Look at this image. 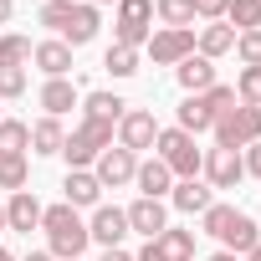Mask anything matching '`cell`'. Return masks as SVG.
I'll list each match as a JSON object with an SVG mask.
<instances>
[{
  "instance_id": "cb8c5ba5",
  "label": "cell",
  "mask_w": 261,
  "mask_h": 261,
  "mask_svg": "<svg viewBox=\"0 0 261 261\" xmlns=\"http://www.w3.org/2000/svg\"><path fill=\"white\" fill-rule=\"evenodd\" d=\"M230 46H236V31H230V26H205V31L195 36V51H200V57H210V62H215V57H225Z\"/></svg>"
},
{
  "instance_id": "44dd1931",
  "label": "cell",
  "mask_w": 261,
  "mask_h": 261,
  "mask_svg": "<svg viewBox=\"0 0 261 261\" xmlns=\"http://www.w3.org/2000/svg\"><path fill=\"white\" fill-rule=\"evenodd\" d=\"M41 108H46V118L72 113V108H77V87H72L67 77H46V87H41Z\"/></svg>"
},
{
  "instance_id": "8fae6325",
  "label": "cell",
  "mask_w": 261,
  "mask_h": 261,
  "mask_svg": "<svg viewBox=\"0 0 261 261\" xmlns=\"http://www.w3.org/2000/svg\"><path fill=\"white\" fill-rule=\"evenodd\" d=\"M200 174L210 179V190H236V185H241V174H246L241 149H210V154H205V164H200Z\"/></svg>"
},
{
  "instance_id": "83f0119b",
  "label": "cell",
  "mask_w": 261,
  "mask_h": 261,
  "mask_svg": "<svg viewBox=\"0 0 261 261\" xmlns=\"http://www.w3.org/2000/svg\"><path fill=\"white\" fill-rule=\"evenodd\" d=\"M26 179H31V164H26V154H6L0 159V190H26Z\"/></svg>"
},
{
  "instance_id": "f6af8a7d",
  "label": "cell",
  "mask_w": 261,
  "mask_h": 261,
  "mask_svg": "<svg viewBox=\"0 0 261 261\" xmlns=\"http://www.w3.org/2000/svg\"><path fill=\"white\" fill-rule=\"evenodd\" d=\"M0 261H16V256H11V251H0Z\"/></svg>"
},
{
  "instance_id": "e575fe53",
  "label": "cell",
  "mask_w": 261,
  "mask_h": 261,
  "mask_svg": "<svg viewBox=\"0 0 261 261\" xmlns=\"http://www.w3.org/2000/svg\"><path fill=\"white\" fill-rule=\"evenodd\" d=\"M67 16H72V0H46V6H41V26H51L57 36H62V26H67Z\"/></svg>"
},
{
  "instance_id": "d590c367",
  "label": "cell",
  "mask_w": 261,
  "mask_h": 261,
  "mask_svg": "<svg viewBox=\"0 0 261 261\" xmlns=\"http://www.w3.org/2000/svg\"><path fill=\"white\" fill-rule=\"evenodd\" d=\"M225 11H230V0H195V16L200 21H220Z\"/></svg>"
},
{
  "instance_id": "d4e9b609",
  "label": "cell",
  "mask_w": 261,
  "mask_h": 261,
  "mask_svg": "<svg viewBox=\"0 0 261 261\" xmlns=\"http://www.w3.org/2000/svg\"><path fill=\"white\" fill-rule=\"evenodd\" d=\"M128 113V102L118 97V92H87V118H97V123H113L118 128V118Z\"/></svg>"
},
{
  "instance_id": "f546056e",
  "label": "cell",
  "mask_w": 261,
  "mask_h": 261,
  "mask_svg": "<svg viewBox=\"0 0 261 261\" xmlns=\"http://www.w3.org/2000/svg\"><path fill=\"white\" fill-rule=\"evenodd\" d=\"M102 67H108L113 77H134V72H139V51H134V46H108Z\"/></svg>"
},
{
  "instance_id": "b9f144b4",
  "label": "cell",
  "mask_w": 261,
  "mask_h": 261,
  "mask_svg": "<svg viewBox=\"0 0 261 261\" xmlns=\"http://www.w3.org/2000/svg\"><path fill=\"white\" fill-rule=\"evenodd\" d=\"M246 261H261V241H256V246H251V251H246Z\"/></svg>"
},
{
  "instance_id": "e0dca14e",
  "label": "cell",
  "mask_w": 261,
  "mask_h": 261,
  "mask_svg": "<svg viewBox=\"0 0 261 261\" xmlns=\"http://www.w3.org/2000/svg\"><path fill=\"white\" fill-rule=\"evenodd\" d=\"M169 200H174V210H185V215H205V210L215 205V190L200 185V179H179V185L169 190Z\"/></svg>"
},
{
  "instance_id": "ba28073f",
  "label": "cell",
  "mask_w": 261,
  "mask_h": 261,
  "mask_svg": "<svg viewBox=\"0 0 261 261\" xmlns=\"http://www.w3.org/2000/svg\"><path fill=\"white\" fill-rule=\"evenodd\" d=\"M154 139H159V123H154L149 108H128L118 118V149L139 154V149H154Z\"/></svg>"
},
{
  "instance_id": "4dcf8cb0",
  "label": "cell",
  "mask_w": 261,
  "mask_h": 261,
  "mask_svg": "<svg viewBox=\"0 0 261 261\" xmlns=\"http://www.w3.org/2000/svg\"><path fill=\"white\" fill-rule=\"evenodd\" d=\"M236 102L261 108V67H241V77H236Z\"/></svg>"
},
{
  "instance_id": "ffe728a7",
  "label": "cell",
  "mask_w": 261,
  "mask_h": 261,
  "mask_svg": "<svg viewBox=\"0 0 261 261\" xmlns=\"http://www.w3.org/2000/svg\"><path fill=\"white\" fill-rule=\"evenodd\" d=\"M62 195H67V205L77 210V205H97L102 185H97V174H92V169H67V179H62Z\"/></svg>"
},
{
  "instance_id": "ab89813d",
  "label": "cell",
  "mask_w": 261,
  "mask_h": 261,
  "mask_svg": "<svg viewBox=\"0 0 261 261\" xmlns=\"http://www.w3.org/2000/svg\"><path fill=\"white\" fill-rule=\"evenodd\" d=\"M11 16H16V0H0V26H6Z\"/></svg>"
},
{
  "instance_id": "bcb514c9",
  "label": "cell",
  "mask_w": 261,
  "mask_h": 261,
  "mask_svg": "<svg viewBox=\"0 0 261 261\" xmlns=\"http://www.w3.org/2000/svg\"><path fill=\"white\" fill-rule=\"evenodd\" d=\"M92 6H113V0H92Z\"/></svg>"
},
{
  "instance_id": "ac0fdd59",
  "label": "cell",
  "mask_w": 261,
  "mask_h": 261,
  "mask_svg": "<svg viewBox=\"0 0 261 261\" xmlns=\"http://www.w3.org/2000/svg\"><path fill=\"white\" fill-rule=\"evenodd\" d=\"M31 62H36L46 77H67V72H72V46H67V41H36V46H31Z\"/></svg>"
},
{
  "instance_id": "2e32d148",
  "label": "cell",
  "mask_w": 261,
  "mask_h": 261,
  "mask_svg": "<svg viewBox=\"0 0 261 261\" xmlns=\"http://www.w3.org/2000/svg\"><path fill=\"white\" fill-rule=\"evenodd\" d=\"M174 77H179V87H185V92H205V87H215V62H210V57H200V51H190V57L174 67Z\"/></svg>"
},
{
  "instance_id": "f1b7e54d",
  "label": "cell",
  "mask_w": 261,
  "mask_h": 261,
  "mask_svg": "<svg viewBox=\"0 0 261 261\" xmlns=\"http://www.w3.org/2000/svg\"><path fill=\"white\" fill-rule=\"evenodd\" d=\"M230 31L241 36V31H261V0H230Z\"/></svg>"
},
{
  "instance_id": "4fadbf2b",
  "label": "cell",
  "mask_w": 261,
  "mask_h": 261,
  "mask_svg": "<svg viewBox=\"0 0 261 261\" xmlns=\"http://www.w3.org/2000/svg\"><path fill=\"white\" fill-rule=\"evenodd\" d=\"M87 236H92L102 251H113V246H123V236H128V215H123L118 205H97L92 220H87Z\"/></svg>"
},
{
  "instance_id": "74e56055",
  "label": "cell",
  "mask_w": 261,
  "mask_h": 261,
  "mask_svg": "<svg viewBox=\"0 0 261 261\" xmlns=\"http://www.w3.org/2000/svg\"><path fill=\"white\" fill-rule=\"evenodd\" d=\"M134 261H164V251H159V241H144V251H139Z\"/></svg>"
},
{
  "instance_id": "6da1fadb",
  "label": "cell",
  "mask_w": 261,
  "mask_h": 261,
  "mask_svg": "<svg viewBox=\"0 0 261 261\" xmlns=\"http://www.w3.org/2000/svg\"><path fill=\"white\" fill-rule=\"evenodd\" d=\"M41 230H46V251L51 256H62V261H82V251H87V225H82V215L62 200V205H51V210H41Z\"/></svg>"
},
{
  "instance_id": "836d02e7",
  "label": "cell",
  "mask_w": 261,
  "mask_h": 261,
  "mask_svg": "<svg viewBox=\"0 0 261 261\" xmlns=\"http://www.w3.org/2000/svg\"><path fill=\"white\" fill-rule=\"evenodd\" d=\"M21 92H26V67H6V62H0V102L21 97Z\"/></svg>"
},
{
  "instance_id": "7c38bea8",
  "label": "cell",
  "mask_w": 261,
  "mask_h": 261,
  "mask_svg": "<svg viewBox=\"0 0 261 261\" xmlns=\"http://www.w3.org/2000/svg\"><path fill=\"white\" fill-rule=\"evenodd\" d=\"M123 215H128V230H139L144 241H159V236L169 230V210H164V200H144V195H139Z\"/></svg>"
},
{
  "instance_id": "9a60e30c",
  "label": "cell",
  "mask_w": 261,
  "mask_h": 261,
  "mask_svg": "<svg viewBox=\"0 0 261 261\" xmlns=\"http://www.w3.org/2000/svg\"><path fill=\"white\" fill-rule=\"evenodd\" d=\"M41 210H46V205H41L31 190H16L11 205H6V230H26V236H31V230L41 225Z\"/></svg>"
},
{
  "instance_id": "5bb4252c",
  "label": "cell",
  "mask_w": 261,
  "mask_h": 261,
  "mask_svg": "<svg viewBox=\"0 0 261 261\" xmlns=\"http://www.w3.org/2000/svg\"><path fill=\"white\" fill-rule=\"evenodd\" d=\"M97 26H102V16H97L92 0H72V16H67V26H62L57 41H67V46H87V41L97 36Z\"/></svg>"
},
{
  "instance_id": "277c9868",
  "label": "cell",
  "mask_w": 261,
  "mask_h": 261,
  "mask_svg": "<svg viewBox=\"0 0 261 261\" xmlns=\"http://www.w3.org/2000/svg\"><path fill=\"white\" fill-rule=\"evenodd\" d=\"M154 159H164L174 179H200V164H205V154L195 149V134H185V128H159Z\"/></svg>"
},
{
  "instance_id": "7a4b0ae2",
  "label": "cell",
  "mask_w": 261,
  "mask_h": 261,
  "mask_svg": "<svg viewBox=\"0 0 261 261\" xmlns=\"http://www.w3.org/2000/svg\"><path fill=\"white\" fill-rule=\"evenodd\" d=\"M200 225H205V236L225 241V251H230V256H246V251L261 241L256 220H251L246 210H236V205H210V210L200 215Z\"/></svg>"
},
{
  "instance_id": "484cf974",
  "label": "cell",
  "mask_w": 261,
  "mask_h": 261,
  "mask_svg": "<svg viewBox=\"0 0 261 261\" xmlns=\"http://www.w3.org/2000/svg\"><path fill=\"white\" fill-rule=\"evenodd\" d=\"M159 251H164V261H195V230H164L159 236Z\"/></svg>"
},
{
  "instance_id": "d6a6232c",
  "label": "cell",
  "mask_w": 261,
  "mask_h": 261,
  "mask_svg": "<svg viewBox=\"0 0 261 261\" xmlns=\"http://www.w3.org/2000/svg\"><path fill=\"white\" fill-rule=\"evenodd\" d=\"M230 51L241 57V67H261V31H241Z\"/></svg>"
},
{
  "instance_id": "f35d334b",
  "label": "cell",
  "mask_w": 261,
  "mask_h": 261,
  "mask_svg": "<svg viewBox=\"0 0 261 261\" xmlns=\"http://www.w3.org/2000/svg\"><path fill=\"white\" fill-rule=\"evenodd\" d=\"M102 261H134V256H128L123 246H113V251H102Z\"/></svg>"
},
{
  "instance_id": "30bf717a",
  "label": "cell",
  "mask_w": 261,
  "mask_h": 261,
  "mask_svg": "<svg viewBox=\"0 0 261 261\" xmlns=\"http://www.w3.org/2000/svg\"><path fill=\"white\" fill-rule=\"evenodd\" d=\"M92 174H97V185H102V190L134 185V174H139V154H128V149H102V154H97V164H92Z\"/></svg>"
},
{
  "instance_id": "ee69618b",
  "label": "cell",
  "mask_w": 261,
  "mask_h": 261,
  "mask_svg": "<svg viewBox=\"0 0 261 261\" xmlns=\"http://www.w3.org/2000/svg\"><path fill=\"white\" fill-rule=\"evenodd\" d=\"M0 236H6V205H0Z\"/></svg>"
},
{
  "instance_id": "8d00e7d4",
  "label": "cell",
  "mask_w": 261,
  "mask_h": 261,
  "mask_svg": "<svg viewBox=\"0 0 261 261\" xmlns=\"http://www.w3.org/2000/svg\"><path fill=\"white\" fill-rule=\"evenodd\" d=\"M241 164H246V174H256V179H261V144H251V149L241 154Z\"/></svg>"
},
{
  "instance_id": "7bdbcfd3",
  "label": "cell",
  "mask_w": 261,
  "mask_h": 261,
  "mask_svg": "<svg viewBox=\"0 0 261 261\" xmlns=\"http://www.w3.org/2000/svg\"><path fill=\"white\" fill-rule=\"evenodd\" d=\"M210 261H236V256H230V251H215V256H210Z\"/></svg>"
},
{
  "instance_id": "9c48e42d",
  "label": "cell",
  "mask_w": 261,
  "mask_h": 261,
  "mask_svg": "<svg viewBox=\"0 0 261 261\" xmlns=\"http://www.w3.org/2000/svg\"><path fill=\"white\" fill-rule=\"evenodd\" d=\"M190 51H195V26H185V31L164 26V31H154V36H149V57H154L159 67H179Z\"/></svg>"
},
{
  "instance_id": "603a6c76",
  "label": "cell",
  "mask_w": 261,
  "mask_h": 261,
  "mask_svg": "<svg viewBox=\"0 0 261 261\" xmlns=\"http://www.w3.org/2000/svg\"><path fill=\"white\" fill-rule=\"evenodd\" d=\"M26 149H31V123L0 118V159H6V154H26Z\"/></svg>"
},
{
  "instance_id": "5b68a950",
  "label": "cell",
  "mask_w": 261,
  "mask_h": 261,
  "mask_svg": "<svg viewBox=\"0 0 261 261\" xmlns=\"http://www.w3.org/2000/svg\"><path fill=\"white\" fill-rule=\"evenodd\" d=\"M210 134H215V149H251V144H261V108L236 102L230 113L215 118Z\"/></svg>"
},
{
  "instance_id": "60d3db41",
  "label": "cell",
  "mask_w": 261,
  "mask_h": 261,
  "mask_svg": "<svg viewBox=\"0 0 261 261\" xmlns=\"http://www.w3.org/2000/svg\"><path fill=\"white\" fill-rule=\"evenodd\" d=\"M21 261H57V256H51V251H26Z\"/></svg>"
},
{
  "instance_id": "7402d4cb",
  "label": "cell",
  "mask_w": 261,
  "mask_h": 261,
  "mask_svg": "<svg viewBox=\"0 0 261 261\" xmlns=\"http://www.w3.org/2000/svg\"><path fill=\"white\" fill-rule=\"evenodd\" d=\"M67 134H62V118H41L31 123V154H62Z\"/></svg>"
},
{
  "instance_id": "3957f363",
  "label": "cell",
  "mask_w": 261,
  "mask_h": 261,
  "mask_svg": "<svg viewBox=\"0 0 261 261\" xmlns=\"http://www.w3.org/2000/svg\"><path fill=\"white\" fill-rule=\"evenodd\" d=\"M230 108H236V87H225V82H215L205 92H190L179 102V128L185 134H205V128H215V118L230 113Z\"/></svg>"
},
{
  "instance_id": "d6986e66",
  "label": "cell",
  "mask_w": 261,
  "mask_h": 261,
  "mask_svg": "<svg viewBox=\"0 0 261 261\" xmlns=\"http://www.w3.org/2000/svg\"><path fill=\"white\" fill-rule=\"evenodd\" d=\"M134 185H139V195H144V200H159V195H169V190H174V174L164 169V159H144V164H139V174H134Z\"/></svg>"
},
{
  "instance_id": "1f68e13d",
  "label": "cell",
  "mask_w": 261,
  "mask_h": 261,
  "mask_svg": "<svg viewBox=\"0 0 261 261\" xmlns=\"http://www.w3.org/2000/svg\"><path fill=\"white\" fill-rule=\"evenodd\" d=\"M0 62L6 67H26L31 62V36H0Z\"/></svg>"
},
{
  "instance_id": "8992f818",
  "label": "cell",
  "mask_w": 261,
  "mask_h": 261,
  "mask_svg": "<svg viewBox=\"0 0 261 261\" xmlns=\"http://www.w3.org/2000/svg\"><path fill=\"white\" fill-rule=\"evenodd\" d=\"M102 149H113V123H97V118H82L72 134H67V144H62V154H67V164H72V169L97 164V154H102Z\"/></svg>"
},
{
  "instance_id": "52a82bcc",
  "label": "cell",
  "mask_w": 261,
  "mask_h": 261,
  "mask_svg": "<svg viewBox=\"0 0 261 261\" xmlns=\"http://www.w3.org/2000/svg\"><path fill=\"white\" fill-rule=\"evenodd\" d=\"M154 36V0H118L113 16V46H149Z\"/></svg>"
},
{
  "instance_id": "4316f807",
  "label": "cell",
  "mask_w": 261,
  "mask_h": 261,
  "mask_svg": "<svg viewBox=\"0 0 261 261\" xmlns=\"http://www.w3.org/2000/svg\"><path fill=\"white\" fill-rule=\"evenodd\" d=\"M154 16H159L164 26L185 31V26H195V0H154Z\"/></svg>"
}]
</instances>
